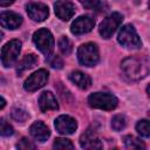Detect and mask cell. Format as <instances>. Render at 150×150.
I'll list each match as a JSON object with an SVG mask.
<instances>
[{
	"label": "cell",
	"instance_id": "cell-1",
	"mask_svg": "<svg viewBox=\"0 0 150 150\" xmlns=\"http://www.w3.org/2000/svg\"><path fill=\"white\" fill-rule=\"evenodd\" d=\"M121 68L125 77L131 81H138L149 74V61L146 57L129 56L122 61Z\"/></svg>",
	"mask_w": 150,
	"mask_h": 150
},
{
	"label": "cell",
	"instance_id": "cell-2",
	"mask_svg": "<svg viewBox=\"0 0 150 150\" xmlns=\"http://www.w3.org/2000/svg\"><path fill=\"white\" fill-rule=\"evenodd\" d=\"M33 41L43 55L46 56L52 55L54 50V38L53 34L47 28H41L36 30L33 35Z\"/></svg>",
	"mask_w": 150,
	"mask_h": 150
},
{
	"label": "cell",
	"instance_id": "cell-3",
	"mask_svg": "<svg viewBox=\"0 0 150 150\" xmlns=\"http://www.w3.org/2000/svg\"><path fill=\"white\" fill-rule=\"evenodd\" d=\"M117 98L108 93H94L88 97V104L96 109L112 110L117 107Z\"/></svg>",
	"mask_w": 150,
	"mask_h": 150
},
{
	"label": "cell",
	"instance_id": "cell-4",
	"mask_svg": "<svg viewBox=\"0 0 150 150\" xmlns=\"http://www.w3.org/2000/svg\"><path fill=\"white\" fill-rule=\"evenodd\" d=\"M77 59L82 66H86V67L95 66L100 59L97 46L95 43H91V42H88V43L80 46V48L77 50Z\"/></svg>",
	"mask_w": 150,
	"mask_h": 150
},
{
	"label": "cell",
	"instance_id": "cell-5",
	"mask_svg": "<svg viewBox=\"0 0 150 150\" xmlns=\"http://www.w3.org/2000/svg\"><path fill=\"white\" fill-rule=\"evenodd\" d=\"M20 52H21V41L11 40L9 42H7L1 49V62H2V64L6 68L12 67L16 62Z\"/></svg>",
	"mask_w": 150,
	"mask_h": 150
},
{
	"label": "cell",
	"instance_id": "cell-6",
	"mask_svg": "<svg viewBox=\"0 0 150 150\" xmlns=\"http://www.w3.org/2000/svg\"><path fill=\"white\" fill-rule=\"evenodd\" d=\"M117 40L122 46L127 48H139L142 46L141 39L132 25L123 26L118 33Z\"/></svg>",
	"mask_w": 150,
	"mask_h": 150
},
{
	"label": "cell",
	"instance_id": "cell-7",
	"mask_svg": "<svg viewBox=\"0 0 150 150\" xmlns=\"http://www.w3.org/2000/svg\"><path fill=\"white\" fill-rule=\"evenodd\" d=\"M123 21V16L120 13H111L100 25L98 32L103 39H109Z\"/></svg>",
	"mask_w": 150,
	"mask_h": 150
},
{
	"label": "cell",
	"instance_id": "cell-8",
	"mask_svg": "<svg viewBox=\"0 0 150 150\" xmlns=\"http://www.w3.org/2000/svg\"><path fill=\"white\" fill-rule=\"evenodd\" d=\"M48 71L46 69H39L33 73L23 83V88L27 91H35L42 88L48 81Z\"/></svg>",
	"mask_w": 150,
	"mask_h": 150
},
{
	"label": "cell",
	"instance_id": "cell-9",
	"mask_svg": "<svg viewBox=\"0 0 150 150\" xmlns=\"http://www.w3.org/2000/svg\"><path fill=\"white\" fill-rule=\"evenodd\" d=\"M95 26V20L89 15H82L75 19L70 26V32L75 35H81L89 33Z\"/></svg>",
	"mask_w": 150,
	"mask_h": 150
},
{
	"label": "cell",
	"instance_id": "cell-10",
	"mask_svg": "<svg viewBox=\"0 0 150 150\" xmlns=\"http://www.w3.org/2000/svg\"><path fill=\"white\" fill-rule=\"evenodd\" d=\"M76 121L68 115H61L55 120V129L62 135H70L76 130Z\"/></svg>",
	"mask_w": 150,
	"mask_h": 150
},
{
	"label": "cell",
	"instance_id": "cell-11",
	"mask_svg": "<svg viewBox=\"0 0 150 150\" xmlns=\"http://www.w3.org/2000/svg\"><path fill=\"white\" fill-rule=\"evenodd\" d=\"M55 14L59 19L68 21L75 14V6L69 0H57L54 5Z\"/></svg>",
	"mask_w": 150,
	"mask_h": 150
},
{
	"label": "cell",
	"instance_id": "cell-12",
	"mask_svg": "<svg viewBox=\"0 0 150 150\" xmlns=\"http://www.w3.org/2000/svg\"><path fill=\"white\" fill-rule=\"evenodd\" d=\"M27 14L28 16L38 22L45 21L49 14L48 7L41 2H30L27 5Z\"/></svg>",
	"mask_w": 150,
	"mask_h": 150
},
{
	"label": "cell",
	"instance_id": "cell-13",
	"mask_svg": "<svg viewBox=\"0 0 150 150\" xmlns=\"http://www.w3.org/2000/svg\"><path fill=\"white\" fill-rule=\"evenodd\" d=\"M80 144H81V148L88 149V150L102 148V143H101V141H100V138H98V136L94 129H88L81 135Z\"/></svg>",
	"mask_w": 150,
	"mask_h": 150
},
{
	"label": "cell",
	"instance_id": "cell-14",
	"mask_svg": "<svg viewBox=\"0 0 150 150\" xmlns=\"http://www.w3.org/2000/svg\"><path fill=\"white\" fill-rule=\"evenodd\" d=\"M21 23H22V18L18 13L11 11L0 13V26H2L4 28L16 29Z\"/></svg>",
	"mask_w": 150,
	"mask_h": 150
},
{
	"label": "cell",
	"instance_id": "cell-15",
	"mask_svg": "<svg viewBox=\"0 0 150 150\" xmlns=\"http://www.w3.org/2000/svg\"><path fill=\"white\" fill-rule=\"evenodd\" d=\"M29 132L33 136V138H35L39 142H45L50 136V131H49L48 127L41 121L34 122L29 128Z\"/></svg>",
	"mask_w": 150,
	"mask_h": 150
},
{
	"label": "cell",
	"instance_id": "cell-16",
	"mask_svg": "<svg viewBox=\"0 0 150 150\" xmlns=\"http://www.w3.org/2000/svg\"><path fill=\"white\" fill-rule=\"evenodd\" d=\"M39 107H40L41 111H43V112H47L49 110L59 109L57 101H56L55 96L50 91H43L40 95V97H39Z\"/></svg>",
	"mask_w": 150,
	"mask_h": 150
},
{
	"label": "cell",
	"instance_id": "cell-17",
	"mask_svg": "<svg viewBox=\"0 0 150 150\" xmlns=\"http://www.w3.org/2000/svg\"><path fill=\"white\" fill-rule=\"evenodd\" d=\"M69 80L74 84H76L80 89H88L91 86V79L87 74H84L80 70L71 71L69 74Z\"/></svg>",
	"mask_w": 150,
	"mask_h": 150
},
{
	"label": "cell",
	"instance_id": "cell-18",
	"mask_svg": "<svg viewBox=\"0 0 150 150\" xmlns=\"http://www.w3.org/2000/svg\"><path fill=\"white\" fill-rule=\"evenodd\" d=\"M36 63H38V57H36L34 54H27V55H25L23 59L18 63L16 73H18L19 75H21L25 70L33 68Z\"/></svg>",
	"mask_w": 150,
	"mask_h": 150
},
{
	"label": "cell",
	"instance_id": "cell-19",
	"mask_svg": "<svg viewBox=\"0 0 150 150\" xmlns=\"http://www.w3.org/2000/svg\"><path fill=\"white\" fill-rule=\"evenodd\" d=\"M123 142H124V145L128 149H144L145 148L144 143L141 139H138L137 137L131 136V135L124 136L123 137Z\"/></svg>",
	"mask_w": 150,
	"mask_h": 150
},
{
	"label": "cell",
	"instance_id": "cell-20",
	"mask_svg": "<svg viewBox=\"0 0 150 150\" xmlns=\"http://www.w3.org/2000/svg\"><path fill=\"white\" fill-rule=\"evenodd\" d=\"M127 125V120L123 115H115L111 120V127L115 131H121L125 128Z\"/></svg>",
	"mask_w": 150,
	"mask_h": 150
},
{
	"label": "cell",
	"instance_id": "cell-21",
	"mask_svg": "<svg viewBox=\"0 0 150 150\" xmlns=\"http://www.w3.org/2000/svg\"><path fill=\"white\" fill-rule=\"evenodd\" d=\"M136 130L137 132L143 136V137H149L150 136V125L148 120H141L136 124Z\"/></svg>",
	"mask_w": 150,
	"mask_h": 150
},
{
	"label": "cell",
	"instance_id": "cell-22",
	"mask_svg": "<svg viewBox=\"0 0 150 150\" xmlns=\"http://www.w3.org/2000/svg\"><path fill=\"white\" fill-rule=\"evenodd\" d=\"M59 48L63 55H69L71 53V43L67 36H61L59 39Z\"/></svg>",
	"mask_w": 150,
	"mask_h": 150
},
{
	"label": "cell",
	"instance_id": "cell-23",
	"mask_svg": "<svg viewBox=\"0 0 150 150\" xmlns=\"http://www.w3.org/2000/svg\"><path fill=\"white\" fill-rule=\"evenodd\" d=\"M80 2L88 9H93L96 12H101L103 11V4L100 0H80Z\"/></svg>",
	"mask_w": 150,
	"mask_h": 150
},
{
	"label": "cell",
	"instance_id": "cell-24",
	"mask_svg": "<svg viewBox=\"0 0 150 150\" xmlns=\"http://www.w3.org/2000/svg\"><path fill=\"white\" fill-rule=\"evenodd\" d=\"M29 117L28 112L23 109H20V108H14L12 110V118L15 120L16 122H20V123H23L25 121H27V118Z\"/></svg>",
	"mask_w": 150,
	"mask_h": 150
},
{
	"label": "cell",
	"instance_id": "cell-25",
	"mask_svg": "<svg viewBox=\"0 0 150 150\" xmlns=\"http://www.w3.org/2000/svg\"><path fill=\"white\" fill-rule=\"evenodd\" d=\"M14 132L13 127L5 120V118H0V136H12Z\"/></svg>",
	"mask_w": 150,
	"mask_h": 150
},
{
	"label": "cell",
	"instance_id": "cell-26",
	"mask_svg": "<svg viewBox=\"0 0 150 150\" xmlns=\"http://www.w3.org/2000/svg\"><path fill=\"white\" fill-rule=\"evenodd\" d=\"M53 146L55 149H74L73 143L67 138H56Z\"/></svg>",
	"mask_w": 150,
	"mask_h": 150
},
{
	"label": "cell",
	"instance_id": "cell-27",
	"mask_svg": "<svg viewBox=\"0 0 150 150\" xmlns=\"http://www.w3.org/2000/svg\"><path fill=\"white\" fill-rule=\"evenodd\" d=\"M47 62L49 63L50 67L56 68V69H61L62 66H63L62 59H61L60 56H57V55H53V56L49 55V56H47Z\"/></svg>",
	"mask_w": 150,
	"mask_h": 150
},
{
	"label": "cell",
	"instance_id": "cell-28",
	"mask_svg": "<svg viewBox=\"0 0 150 150\" xmlns=\"http://www.w3.org/2000/svg\"><path fill=\"white\" fill-rule=\"evenodd\" d=\"M16 146L19 149H22V150H29V149H35V145L32 143V141H29L28 138H21L19 141V143L16 144Z\"/></svg>",
	"mask_w": 150,
	"mask_h": 150
},
{
	"label": "cell",
	"instance_id": "cell-29",
	"mask_svg": "<svg viewBox=\"0 0 150 150\" xmlns=\"http://www.w3.org/2000/svg\"><path fill=\"white\" fill-rule=\"evenodd\" d=\"M14 2V0H0V6L2 7H6V6H9Z\"/></svg>",
	"mask_w": 150,
	"mask_h": 150
},
{
	"label": "cell",
	"instance_id": "cell-30",
	"mask_svg": "<svg viewBox=\"0 0 150 150\" xmlns=\"http://www.w3.org/2000/svg\"><path fill=\"white\" fill-rule=\"evenodd\" d=\"M5 105H6V101L0 96V109H2Z\"/></svg>",
	"mask_w": 150,
	"mask_h": 150
},
{
	"label": "cell",
	"instance_id": "cell-31",
	"mask_svg": "<svg viewBox=\"0 0 150 150\" xmlns=\"http://www.w3.org/2000/svg\"><path fill=\"white\" fill-rule=\"evenodd\" d=\"M2 36H4V34L0 32V41H1V39H2Z\"/></svg>",
	"mask_w": 150,
	"mask_h": 150
}]
</instances>
